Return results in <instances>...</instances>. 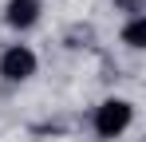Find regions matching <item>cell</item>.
<instances>
[{
  "label": "cell",
  "instance_id": "cell-4",
  "mask_svg": "<svg viewBox=\"0 0 146 142\" xmlns=\"http://www.w3.org/2000/svg\"><path fill=\"white\" fill-rule=\"evenodd\" d=\"M122 44L130 47V51H142V47H146V16H142V12L130 16V24L122 28Z\"/></svg>",
  "mask_w": 146,
  "mask_h": 142
},
{
  "label": "cell",
  "instance_id": "cell-1",
  "mask_svg": "<svg viewBox=\"0 0 146 142\" xmlns=\"http://www.w3.org/2000/svg\"><path fill=\"white\" fill-rule=\"evenodd\" d=\"M130 122H134V103L130 99H103L95 107V118H91V126H95V134L103 142L122 138L130 130Z\"/></svg>",
  "mask_w": 146,
  "mask_h": 142
},
{
  "label": "cell",
  "instance_id": "cell-3",
  "mask_svg": "<svg viewBox=\"0 0 146 142\" xmlns=\"http://www.w3.org/2000/svg\"><path fill=\"white\" fill-rule=\"evenodd\" d=\"M40 12H44L40 0H8L4 4V24L16 28V32H28V28L40 24Z\"/></svg>",
  "mask_w": 146,
  "mask_h": 142
},
{
  "label": "cell",
  "instance_id": "cell-2",
  "mask_svg": "<svg viewBox=\"0 0 146 142\" xmlns=\"http://www.w3.org/2000/svg\"><path fill=\"white\" fill-rule=\"evenodd\" d=\"M36 71H40V55L28 44H12L0 51V79L4 83H28Z\"/></svg>",
  "mask_w": 146,
  "mask_h": 142
}]
</instances>
